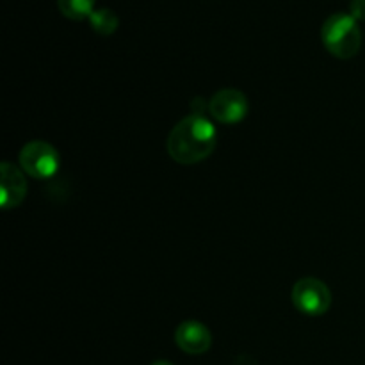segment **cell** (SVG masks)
<instances>
[{
	"label": "cell",
	"instance_id": "cell-11",
	"mask_svg": "<svg viewBox=\"0 0 365 365\" xmlns=\"http://www.w3.org/2000/svg\"><path fill=\"white\" fill-rule=\"evenodd\" d=\"M152 365H173V364L168 362V360H157V362H153Z\"/></svg>",
	"mask_w": 365,
	"mask_h": 365
},
{
	"label": "cell",
	"instance_id": "cell-2",
	"mask_svg": "<svg viewBox=\"0 0 365 365\" xmlns=\"http://www.w3.org/2000/svg\"><path fill=\"white\" fill-rule=\"evenodd\" d=\"M321 39L331 56L337 59H351L362 46V31L351 14L335 13L323 24Z\"/></svg>",
	"mask_w": 365,
	"mask_h": 365
},
{
	"label": "cell",
	"instance_id": "cell-8",
	"mask_svg": "<svg viewBox=\"0 0 365 365\" xmlns=\"http://www.w3.org/2000/svg\"><path fill=\"white\" fill-rule=\"evenodd\" d=\"M96 0H57L59 11L66 18L75 21L86 20L95 11Z\"/></svg>",
	"mask_w": 365,
	"mask_h": 365
},
{
	"label": "cell",
	"instance_id": "cell-1",
	"mask_svg": "<svg viewBox=\"0 0 365 365\" xmlns=\"http://www.w3.org/2000/svg\"><path fill=\"white\" fill-rule=\"evenodd\" d=\"M217 132L209 118L195 114L184 118L168 135V153L178 164H196L205 160L216 148Z\"/></svg>",
	"mask_w": 365,
	"mask_h": 365
},
{
	"label": "cell",
	"instance_id": "cell-6",
	"mask_svg": "<svg viewBox=\"0 0 365 365\" xmlns=\"http://www.w3.org/2000/svg\"><path fill=\"white\" fill-rule=\"evenodd\" d=\"M175 342L187 355H203L212 346V335L200 321H184L175 330Z\"/></svg>",
	"mask_w": 365,
	"mask_h": 365
},
{
	"label": "cell",
	"instance_id": "cell-9",
	"mask_svg": "<svg viewBox=\"0 0 365 365\" xmlns=\"http://www.w3.org/2000/svg\"><path fill=\"white\" fill-rule=\"evenodd\" d=\"M88 20L91 24L93 31L100 36L114 34L118 29V16L110 9H106V7L93 11Z\"/></svg>",
	"mask_w": 365,
	"mask_h": 365
},
{
	"label": "cell",
	"instance_id": "cell-3",
	"mask_svg": "<svg viewBox=\"0 0 365 365\" xmlns=\"http://www.w3.org/2000/svg\"><path fill=\"white\" fill-rule=\"evenodd\" d=\"M291 298L296 310L310 317L323 316L331 307L330 289L319 278L307 277L296 282L294 287H292Z\"/></svg>",
	"mask_w": 365,
	"mask_h": 365
},
{
	"label": "cell",
	"instance_id": "cell-7",
	"mask_svg": "<svg viewBox=\"0 0 365 365\" xmlns=\"http://www.w3.org/2000/svg\"><path fill=\"white\" fill-rule=\"evenodd\" d=\"M0 189H2V207L6 210L20 205L27 195V180L21 168L11 163L0 164Z\"/></svg>",
	"mask_w": 365,
	"mask_h": 365
},
{
	"label": "cell",
	"instance_id": "cell-4",
	"mask_svg": "<svg viewBox=\"0 0 365 365\" xmlns=\"http://www.w3.org/2000/svg\"><path fill=\"white\" fill-rule=\"evenodd\" d=\"M18 160L21 171L36 180H46L59 170V153L46 141L27 143L21 148Z\"/></svg>",
	"mask_w": 365,
	"mask_h": 365
},
{
	"label": "cell",
	"instance_id": "cell-10",
	"mask_svg": "<svg viewBox=\"0 0 365 365\" xmlns=\"http://www.w3.org/2000/svg\"><path fill=\"white\" fill-rule=\"evenodd\" d=\"M349 14L356 21H365V0H351V4H349Z\"/></svg>",
	"mask_w": 365,
	"mask_h": 365
},
{
	"label": "cell",
	"instance_id": "cell-5",
	"mask_svg": "<svg viewBox=\"0 0 365 365\" xmlns=\"http://www.w3.org/2000/svg\"><path fill=\"white\" fill-rule=\"evenodd\" d=\"M207 110L223 125H235L246 118L250 110L248 98L237 89H221L207 103Z\"/></svg>",
	"mask_w": 365,
	"mask_h": 365
}]
</instances>
